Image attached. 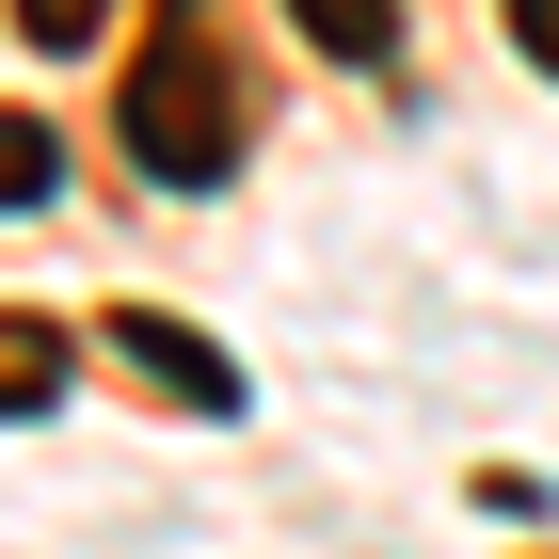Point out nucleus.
I'll use <instances>...</instances> for the list:
<instances>
[{
	"mask_svg": "<svg viewBox=\"0 0 559 559\" xmlns=\"http://www.w3.org/2000/svg\"><path fill=\"white\" fill-rule=\"evenodd\" d=\"M129 160L160 176V192H224V176H240V81H224V48L192 33V16L129 64Z\"/></svg>",
	"mask_w": 559,
	"mask_h": 559,
	"instance_id": "nucleus-1",
	"label": "nucleus"
},
{
	"mask_svg": "<svg viewBox=\"0 0 559 559\" xmlns=\"http://www.w3.org/2000/svg\"><path fill=\"white\" fill-rule=\"evenodd\" d=\"M112 368H144V384L192 400V416H240V368H224L192 320H160V304H112Z\"/></svg>",
	"mask_w": 559,
	"mask_h": 559,
	"instance_id": "nucleus-2",
	"label": "nucleus"
},
{
	"mask_svg": "<svg viewBox=\"0 0 559 559\" xmlns=\"http://www.w3.org/2000/svg\"><path fill=\"white\" fill-rule=\"evenodd\" d=\"M320 64H400V0H288Z\"/></svg>",
	"mask_w": 559,
	"mask_h": 559,
	"instance_id": "nucleus-3",
	"label": "nucleus"
},
{
	"mask_svg": "<svg viewBox=\"0 0 559 559\" xmlns=\"http://www.w3.org/2000/svg\"><path fill=\"white\" fill-rule=\"evenodd\" d=\"M48 176H64V144L33 112H0V209H48Z\"/></svg>",
	"mask_w": 559,
	"mask_h": 559,
	"instance_id": "nucleus-4",
	"label": "nucleus"
},
{
	"mask_svg": "<svg viewBox=\"0 0 559 559\" xmlns=\"http://www.w3.org/2000/svg\"><path fill=\"white\" fill-rule=\"evenodd\" d=\"M96 16H112V0H16V33H33V48H81Z\"/></svg>",
	"mask_w": 559,
	"mask_h": 559,
	"instance_id": "nucleus-5",
	"label": "nucleus"
},
{
	"mask_svg": "<svg viewBox=\"0 0 559 559\" xmlns=\"http://www.w3.org/2000/svg\"><path fill=\"white\" fill-rule=\"evenodd\" d=\"M48 384H64V368H48V352H0V416H33Z\"/></svg>",
	"mask_w": 559,
	"mask_h": 559,
	"instance_id": "nucleus-6",
	"label": "nucleus"
},
{
	"mask_svg": "<svg viewBox=\"0 0 559 559\" xmlns=\"http://www.w3.org/2000/svg\"><path fill=\"white\" fill-rule=\"evenodd\" d=\"M512 33H527V48H544V64H559V0H512Z\"/></svg>",
	"mask_w": 559,
	"mask_h": 559,
	"instance_id": "nucleus-7",
	"label": "nucleus"
}]
</instances>
